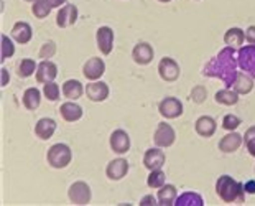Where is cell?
Segmentation results:
<instances>
[{
    "instance_id": "7",
    "label": "cell",
    "mask_w": 255,
    "mask_h": 206,
    "mask_svg": "<svg viewBox=\"0 0 255 206\" xmlns=\"http://www.w3.org/2000/svg\"><path fill=\"white\" fill-rule=\"evenodd\" d=\"M180 64H178L175 59L170 56H165L160 59L158 63V74L160 78L166 81V83H175V81L180 78Z\"/></svg>"
},
{
    "instance_id": "38",
    "label": "cell",
    "mask_w": 255,
    "mask_h": 206,
    "mask_svg": "<svg viewBox=\"0 0 255 206\" xmlns=\"http://www.w3.org/2000/svg\"><path fill=\"white\" fill-rule=\"evenodd\" d=\"M55 53H56L55 41H46V43H43V46L40 50V58L41 59H48V58H51L53 55H55Z\"/></svg>"
},
{
    "instance_id": "21",
    "label": "cell",
    "mask_w": 255,
    "mask_h": 206,
    "mask_svg": "<svg viewBox=\"0 0 255 206\" xmlns=\"http://www.w3.org/2000/svg\"><path fill=\"white\" fill-rule=\"evenodd\" d=\"M56 131V122L55 119H50V117H43L40 121L36 122L35 126V134L38 139L41 140H48L53 137V134Z\"/></svg>"
},
{
    "instance_id": "39",
    "label": "cell",
    "mask_w": 255,
    "mask_h": 206,
    "mask_svg": "<svg viewBox=\"0 0 255 206\" xmlns=\"http://www.w3.org/2000/svg\"><path fill=\"white\" fill-rule=\"evenodd\" d=\"M158 205V198L155 200L153 195H146L142 200H140V206H155Z\"/></svg>"
},
{
    "instance_id": "36",
    "label": "cell",
    "mask_w": 255,
    "mask_h": 206,
    "mask_svg": "<svg viewBox=\"0 0 255 206\" xmlns=\"http://www.w3.org/2000/svg\"><path fill=\"white\" fill-rule=\"evenodd\" d=\"M241 126V119H239L237 116H234V114H227V116H224V119H222V129H226V131H236V129Z\"/></svg>"
},
{
    "instance_id": "3",
    "label": "cell",
    "mask_w": 255,
    "mask_h": 206,
    "mask_svg": "<svg viewBox=\"0 0 255 206\" xmlns=\"http://www.w3.org/2000/svg\"><path fill=\"white\" fill-rule=\"evenodd\" d=\"M46 160L53 169H66L73 160V152L66 144H55L48 150Z\"/></svg>"
},
{
    "instance_id": "17",
    "label": "cell",
    "mask_w": 255,
    "mask_h": 206,
    "mask_svg": "<svg viewBox=\"0 0 255 206\" xmlns=\"http://www.w3.org/2000/svg\"><path fill=\"white\" fill-rule=\"evenodd\" d=\"M76 20H78V8H76V5H63L58 10L56 25L59 28H68V26L76 23Z\"/></svg>"
},
{
    "instance_id": "44",
    "label": "cell",
    "mask_w": 255,
    "mask_h": 206,
    "mask_svg": "<svg viewBox=\"0 0 255 206\" xmlns=\"http://www.w3.org/2000/svg\"><path fill=\"white\" fill-rule=\"evenodd\" d=\"M158 2H161V3H168V2H171V0H158Z\"/></svg>"
},
{
    "instance_id": "9",
    "label": "cell",
    "mask_w": 255,
    "mask_h": 206,
    "mask_svg": "<svg viewBox=\"0 0 255 206\" xmlns=\"http://www.w3.org/2000/svg\"><path fill=\"white\" fill-rule=\"evenodd\" d=\"M104 73H106V63H104V59H102V58L92 56L84 63V66H83V74L89 81L101 79Z\"/></svg>"
},
{
    "instance_id": "30",
    "label": "cell",
    "mask_w": 255,
    "mask_h": 206,
    "mask_svg": "<svg viewBox=\"0 0 255 206\" xmlns=\"http://www.w3.org/2000/svg\"><path fill=\"white\" fill-rule=\"evenodd\" d=\"M0 40H2V45H0V61H5V59L12 58L15 55V45L13 41L10 40V36L5 33L0 35Z\"/></svg>"
},
{
    "instance_id": "22",
    "label": "cell",
    "mask_w": 255,
    "mask_h": 206,
    "mask_svg": "<svg viewBox=\"0 0 255 206\" xmlns=\"http://www.w3.org/2000/svg\"><path fill=\"white\" fill-rule=\"evenodd\" d=\"M12 38L17 43H21V45L30 43V40L33 38V30H31L30 23H26V21H17L12 28Z\"/></svg>"
},
{
    "instance_id": "28",
    "label": "cell",
    "mask_w": 255,
    "mask_h": 206,
    "mask_svg": "<svg viewBox=\"0 0 255 206\" xmlns=\"http://www.w3.org/2000/svg\"><path fill=\"white\" fill-rule=\"evenodd\" d=\"M175 206H204V200L194 192H184L176 198Z\"/></svg>"
},
{
    "instance_id": "29",
    "label": "cell",
    "mask_w": 255,
    "mask_h": 206,
    "mask_svg": "<svg viewBox=\"0 0 255 206\" xmlns=\"http://www.w3.org/2000/svg\"><path fill=\"white\" fill-rule=\"evenodd\" d=\"M41 104V93L36 88H28L23 93V106L28 111H35L38 109Z\"/></svg>"
},
{
    "instance_id": "32",
    "label": "cell",
    "mask_w": 255,
    "mask_h": 206,
    "mask_svg": "<svg viewBox=\"0 0 255 206\" xmlns=\"http://www.w3.org/2000/svg\"><path fill=\"white\" fill-rule=\"evenodd\" d=\"M36 68H38V64H36L35 59L23 58L18 63V76L20 78H30L31 74L36 73Z\"/></svg>"
},
{
    "instance_id": "31",
    "label": "cell",
    "mask_w": 255,
    "mask_h": 206,
    "mask_svg": "<svg viewBox=\"0 0 255 206\" xmlns=\"http://www.w3.org/2000/svg\"><path fill=\"white\" fill-rule=\"evenodd\" d=\"M165 182H166V173L161 170V169L151 170L148 178H146V185H148L150 188H155V190H158V188H161L163 185H166Z\"/></svg>"
},
{
    "instance_id": "45",
    "label": "cell",
    "mask_w": 255,
    "mask_h": 206,
    "mask_svg": "<svg viewBox=\"0 0 255 206\" xmlns=\"http://www.w3.org/2000/svg\"><path fill=\"white\" fill-rule=\"evenodd\" d=\"M25 2H31V3H33V2H36V0H25Z\"/></svg>"
},
{
    "instance_id": "6",
    "label": "cell",
    "mask_w": 255,
    "mask_h": 206,
    "mask_svg": "<svg viewBox=\"0 0 255 206\" xmlns=\"http://www.w3.org/2000/svg\"><path fill=\"white\" fill-rule=\"evenodd\" d=\"M68 197L73 205H88L92 198L91 187L86 182H74L68 190Z\"/></svg>"
},
{
    "instance_id": "41",
    "label": "cell",
    "mask_w": 255,
    "mask_h": 206,
    "mask_svg": "<svg viewBox=\"0 0 255 206\" xmlns=\"http://www.w3.org/2000/svg\"><path fill=\"white\" fill-rule=\"evenodd\" d=\"M244 192H246L247 195H254L255 193V182L249 180L247 183H244Z\"/></svg>"
},
{
    "instance_id": "4",
    "label": "cell",
    "mask_w": 255,
    "mask_h": 206,
    "mask_svg": "<svg viewBox=\"0 0 255 206\" xmlns=\"http://www.w3.org/2000/svg\"><path fill=\"white\" fill-rule=\"evenodd\" d=\"M237 63L242 71H246L247 74H251L252 78H255V45L249 43V45L239 48Z\"/></svg>"
},
{
    "instance_id": "18",
    "label": "cell",
    "mask_w": 255,
    "mask_h": 206,
    "mask_svg": "<svg viewBox=\"0 0 255 206\" xmlns=\"http://www.w3.org/2000/svg\"><path fill=\"white\" fill-rule=\"evenodd\" d=\"M242 144H244V135H241L236 131H231L229 134L221 139L219 150L224 152V154H234V152L241 149Z\"/></svg>"
},
{
    "instance_id": "2",
    "label": "cell",
    "mask_w": 255,
    "mask_h": 206,
    "mask_svg": "<svg viewBox=\"0 0 255 206\" xmlns=\"http://www.w3.org/2000/svg\"><path fill=\"white\" fill-rule=\"evenodd\" d=\"M216 193L224 203H244L246 192L244 185L231 175H221L216 182Z\"/></svg>"
},
{
    "instance_id": "5",
    "label": "cell",
    "mask_w": 255,
    "mask_h": 206,
    "mask_svg": "<svg viewBox=\"0 0 255 206\" xmlns=\"http://www.w3.org/2000/svg\"><path fill=\"white\" fill-rule=\"evenodd\" d=\"M175 139H176L175 129L168 122H160L158 126H156L155 134H153V142L156 147H161V149L171 147V145L175 144Z\"/></svg>"
},
{
    "instance_id": "20",
    "label": "cell",
    "mask_w": 255,
    "mask_h": 206,
    "mask_svg": "<svg viewBox=\"0 0 255 206\" xmlns=\"http://www.w3.org/2000/svg\"><path fill=\"white\" fill-rule=\"evenodd\" d=\"M59 116L66 122H76L83 117V107L79 104H76L74 101H68L59 107Z\"/></svg>"
},
{
    "instance_id": "35",
    "label": "cell",
    "mask_w": 255,
    "mask_h": 206,
    "mask_svg": "<svg viewBox=\"0 0 255 206\" xmlns=\"http://www.w3.org/2000/svg\"><path fill=\"white\" fill-rule=\"evenodd\" d=\"M244 144H246L249 154L255 159V126L249 127L246 134H244Z\"/></svg>"
},
{
    "instance_id": "42",
    "label": "cell",
    "mask_w": 255,
    "mask_h": 206,
    "mask_svg": "<svg viewBox=\"0 0 255 206\" xmlns=\"http://www.w3.org/2000/svg\"><path fill=\"white\" fill-rule=\"evenodd\" d=\"M8 79H10V76H8V69L7 68H2V88H5V86L8 84Z\"/></svg>"
},
{
    "instance_id": "25",
    "label": "cell",
    "mask_w": 255,
    "mask_h": 206,
    "mask_svg": "<svg viewBox=\"0 0 255 206\" xmlns=\"http://www.w3.org/2000/svg\"><path fill=\"white\" fill-rule=\"evenodd\" d=\"M244 41H246V31L242 28H239V26H232L226 31L224 35V43L227 46H232V48H239L244 45Z\"/></svg>"
},
{
    "instance_id": "16",
    "label": "cell",
    "mask_w": 255,
    "mask_h": 206,
    "mask_svg": "<svg viewBox=\"0 0 255 206\" xmlns=\"http://www.w3.org/2000/svg\"><path fill=\"white\" fill-rule=\"evenodd\" d=\"M127 173H128V162L126 159L112 160V162H109V165H107V169H106V175L112 182L122 180Z\"/></svg>"
},
{
    "instance_id": "37",
    "label": "cell",
    "mask_w": 255,
    "mask_h": 206,
    "mask_svg": "<svg viewBox=\"0 0 255 206\" xmlns=\"http://www.w3.org/2000/svg\"><path fill=\"white\" fill-rule=\"evenodd\" d=\"M206 97H208V91H206L204 86H194V89L191 91V101L201 104V102H204Z\"/></svg>"
},
{
    "instance_id": "24",
    "label": "cell",
    "mask_w": 255,
    "mask_h": 206,
    "mask_svg": "<svg viewBox=\"0 0 255 206\" xmlns=\"http://www.w3.org/2000/svg\"><path fill=\"white\" fill-rule=\"evenodd\" d=\"M232 89H236L239 94H249L254 89V79L246 71H239L237 78L232 84Z\"/></svg>"
},
{
    "instance_id": "34",
    "label": "cell",
    "mask_w": 255,
    "mask_h": 206,
    "mask_svg": "<svg viewBox=\"0 0 255 206\" xmlns=\"http://www.w3.org/2000/svg\"><path fill=\"white\" fill-rule=\"evenodd\" d=\"M43 94L48 101L55 102L59 99V94H61V89H59V86L55 83V81H50V83H46L43 86Z\"/></svg>"
},
{
    "instance_id": "26",
    "label": "cell",
    "mask_w": 255,
    "mask_h": 206,
    "mask_svg": "<svg viewBox=\"0 0 255 206\" xmlns=\"http://www.w3.org/2000/svg\"><path fill=\"white\" fill-rule=\"evenodd\" d=\"M158 205L161 206H171L175 205L176 198H178V192H176V187L175 185H163L161 188H158Z\"/></svg>"
},
{
    "instance_id": "12",
    "label": "cell",
    "mask_w": 255,
    "mask_h": 206,
    "mask_svg": "<svg viewBox=\"0 0 255 206\" xmlns=\"http://www.w3.org/2000/svg\"><path fill=\"white\" fill-rule=\"evenodd\" d=\"M96 41L102 55H111L114 48V30L111 26H101L96 33Z\"/></svg>"
},
{
    "instance_id": "43",
    "label": "cell",
    "mask_w": 255,
    "mask_h": 206,
    "mask_svg": "<svg viewBox=\"0 0 255 206\" xmlns=\"http://www.w3.org/2000/svg\"><path fill=\"white\" fill-rule=\"evenodd\" d=\"M48 2L51 3V7L53 8H58V7H61V5L66 2V0H48Z\"/></svg>"
},
{
    "instance_id": "8",
    "label": "cell",
    "mask_w": 255,
    "mask_h": 206,
    "mask_svg": "<svg viewBox=\"0 0 255 206\" xmlns=\"http://www.w3.org/2000/svg\"><path fill=\"white\" fill-rule=\"evenodd\" d=\"M158 111L165 119H178L183 114V102L178 97H165L158 104Z\"/></svg>"
},
{
    "instance_id": "27",
    "label": "cell",
    "mask_w": 255,
    "mask_h": 206,
    "mask_svg": "<svg viewBox=\"0 0 255 206\" xmlns=\"http://www.w3.org/2000/svg\"><path fill=\"white\" fill-rule=\"evenodd\" d=\"M239 94L236 89L232 88H226V89H221L216 93V102L218 104H222V106H236L239 102Z\"/></svg>"
},
{
    "instance_id": "10",
    "label": "cell",
    "mask_w": 255,
    "mask_h": 206,
    "mask_svg": "<svg viewBox=\"0 0 255 206\" xmlns=\"http://www.w3.org/2000/svg\"><path fill=\"white\" fill-rule=\"evenodd\" d=\"M165 162H166V157H165V152L161 150V147L148 149L143 155V165H145V169L150 172L163 169Z\"/></svg>"
},
{
    "instance_id": "33",
    "label": "cell",
    "mask_w": 255,
    "mask_h": 206,
    "mask_svg": "<svg viewBox=\"0 0 255 206\" xmlns=\"http://www.w3.org/2000/svg\"><path fill=\"white\" fill-rule=\"evenodd\" d=\"M51 3L48 2V0H36L31 5V13L35 15L36 18H46L48 15L51 12Z\"/></svg>"
},
{
    "instance_id": "40",
    "label": "cell",
    "mask_w": 255,
    "mask_h": 206,
    "mask_svg": "<svg viewBox=\"0 0 255 206\" xmlns=\"http://www.w3.org/2000/svg\"><path fill=\"white\" fill-rule=\"evenodd\" d=\"M246 40L247 43H251V45H255V25L249 26L246 30Z\"/></svg>"
},
{
    "instance_id": "1",
    "label": "cell",
    "mask_w": 255,
    "mask_h": 206,
    "mask_svg": "<svg viewBox=\"0 0 255 206\" xmlns=\"http://www.w3.org/2000/svg\"><path fill=\"white\" fill-rule=\"evenodd\" d=\"M237 68V53L232 46H226L206 64L203 74L209 76V78H218L226 84V88H232L239 74Z\"/></svg>"
},
{
    "instance_id": "15",
    "label": "cell",
    "mask_w": 255,
    "mask_h": 206,
    "mask_svg": "<svg viewBox=\"0 0 255 206\" xmlns=\"http://www.w3.org/2000/svg\"><path fill=\"white\" fill-rule=\"evenodd\" d=\"M109 86H107L104 81H91V83L86 86V94L92 101V102H102L109 97Z\"/></svg>"
},
{
    "instance_id": "23",
    "label": "cell",
    "mask_w": 255,
    "mask_h": 206,
    "mask_svg": "<svg viewBox=\"0 0 255 206\" xmlns=\"http://www.w3.org/2000/svg\"><path fill=\"white\" fill-rule=\"evenodd\" d=\"M84 86L79 83L78 79H68L66 83H63V94L68 97L69 101H78L84 93Z\"/></svg>"
},
{
    "instance_id": "11",
    "label": "cell",
    "mask_w": 255,
    "mask_h": 206,
    "mask_svg": "<svg viewBox=\"0 0 255 206\" xmlns=\"http://www.w3.org/2000/svg\"><path fill=\"white\" fill-rule=\"evenodd\" d=\"M109 144H111V149L114 154L124 155V154H127L130 149V137L124 129H117V131H114L111 134Z\"/></svg>"
},
{
    "instance_id": "14",
    "label": "cell",
    "mask_w": 255,
    "mask_h": 206,
    "mask_svg": "<svg viewBox=\"0 0 255 206\" xmlns=\"http://www.w3.org/2000/svg\"><path fill=\"white\" fill-rule=\"evenodd\" d=\"M58 76V66L50 59H43L41 63H38L36 68V81L40 84H46L50 81H55Z\"/></svg>"
},
{
    "instance_id": "19",
    "label": "cell",
    "mask_w": 255,
    "mask_h": 206,
    "mask_svg": "<svg viewBox=\"0 0 255 206\" xmlns=\"http://www.w3.org/2000/svg\"><path fill=\"white\" fill-rule=\"evenodd\" d=\"M194 129H196L198 135L204 139H209L218 131V124H216V121L211 116H201L196 121V124H194Z\"/></svg>"
},
{
    "instance_id": "13",
    "label": "cell",
    "mask_w": 255,
    "mask_h": 206,
    "mask_svg": "<svg viewBox=\"0 0 255 206\" xmlns=\"http://www.w3.org/2000/svg\"><path fill=\"white\" fill-rule=\"evenodd\" d=\"M153 55H155L153 48H151L150 43H146V41L137 43L132 50L133 61L137 64H140V66H146V64H150L151 59H153Z\"/></svg>"
}]
</instances>
